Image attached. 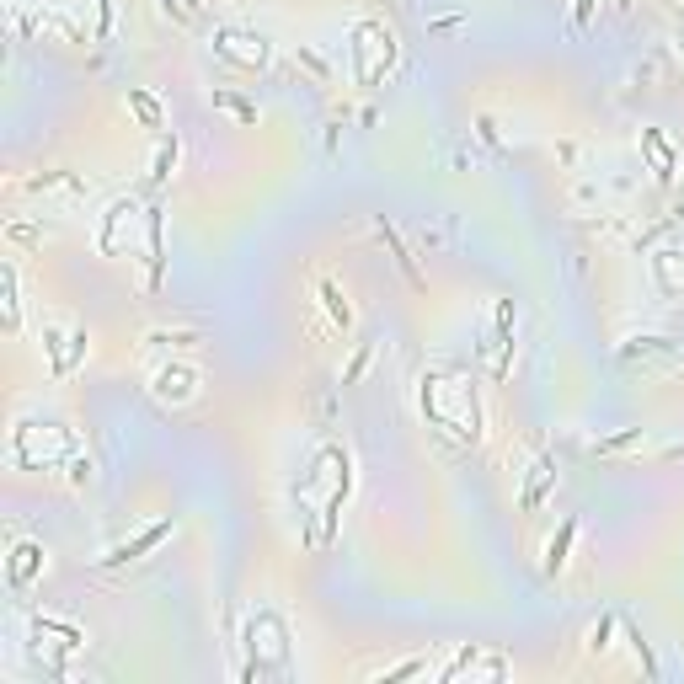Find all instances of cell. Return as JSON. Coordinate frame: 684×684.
I'll list each match as a JSON object with an SVG mask.
<instances>
[{
  "label": "cell",
  "mask_w": 684,
  "mask_h": 684,
  "mask_svg": "<svg viewBox=\"0 0 684 684\" xmlns=\"http://www.w3.org/2000/svg\"><path fill=\"white\" fill-rule=\"evenodd\" d=\"M353 465H348V455H342L337 444H326L321 455H316V465L305 471V481H300V497H305V508L316 513V535H310V546H326L332 540V530H337V508H342V497H348V476Z\"/></svg>",
  "instance_id": "1"
},
{
  "label": "cell",
  "mask_w": 684,
  "mask_h": 684,
  "mask_svg": "<svg viewBox=\"0 0 684 684\" xmlns=\"http://www.w3.org/2000/svg\"><path fill=\"white\" fill-rule=\"evenodd\" d=\"M423 412H428V423L439 428V433H449L455 444H476L481 439L476 391L460 375H428L423 380Z\"/></svg>",
  "instance_id": "2"
},
{
  "label": "cell",
  "mask_w": 684,
  "mask_h": 684,
  "mask_svg": "<svg viewBox=\"0 0 684 684\" xmlns=\"http://www.w3.org/2000/svg\"><path fill=\"white\" fill-rule=\"evenodd\" d=\"M11 455L27 471H54L59 460L75 455V433L59 428V423H22L17 439H11Z\"/></svg>",
  "instance_id": "3"
},
{
  "label": "cell",
  "mask_w": 684,
  "mask_h": 684,
  "mask_svg": "<svg viewBox=\"0 0 684 684\" xmlns=\"http://www.w3.org/2000/svg\"><path fill=\"white\" fill-rule=\"evenodd\" d=\"M391 59H396V33L391 27H380V22L353 27V70H359L364 86H375L380 75L391 70Z\"/></svg>",
  "instance_id": "4"
},
{
  "label": "cell",
  "mask_w": 684,
  "mask_h": 684,
  "mask_svg": "<svg viewBox=\"0 0 684 684\" xmlns=\"http://www.w3.org/2000/svg\"><path fill=\"white\" fill-rule=\"evenodd\" d=\"M246 647H252V658L257 663H284L289 658V631H284V620L268 615V610H257L252 615V626H246Z\"/></svg>",
  "instance_id": "5"
},
{
  "label": "cell",
  "mask_w": 684,
  "mask_h": 684,
  "mask_svg": "<svg viewBox=\"0 0 684 684\" xmlns=\"http://www.w3.org/2000/svg\"><path fill=\"white\" fill-rule=\"evenodd\" d=\"M139 220H150V209H139L134 198H118V204L107 209V220H102V252H107V257H123V252H129Z\"/></svg>",
  "instance_id": "6"
},
{
  "label": "cell",
  "mask_w": 684,
  "mask_h": 684,
  "mask_svg": "<svg viewBox=\"0 0 684 684\" xmlns=\"http://www.w3.org/2000/svg\"><path fill=\"white\" fill-rule=\"evenodd\" d=\"M150 396L161 401V407H188V401L198 396V375L188 364H166V369H155Z\"/></svg>",
  "instance_id": "7"
},
{
  "label": "cell",
  "mask_w": 684,
  "mask_h": 684,
  "mask_svg": "<svg viewBox=\"0 0 684 684\" xmlns=\"http://www.w3.org/2000/svg\"><path fill=\"white\" fill-rule=\"evenodd\" d=\"M214 54L230 59V65H241V70L268 65V43L252 38V33H220V38H214Z\"/></svg>",
  "instance_id": "8"
},
{
  "label": "cell",
  "mask_w": 684,
  "mask_h": 684,
  "mask_svg": "<svg viewBox=\"0 0 684 684\" xmlns=\"http://www.w3.org/2000/svg\"><path fill=\"white\" fill-rule=\"evenodd\" d=\"M492 375H508V348H513V305L508 300H497L492 310Z\"/></svg>",
  "instance_id": "9"
},
{
  "label": "cell",
  "mask_w": 684,
  "mask_h": 684,
  "mask_svg": "<svg viewBox=\"0 0 684 684\" xmlns=\"http://www.w3.org/2000/svg\"><path fill=\"white\" fill-rule=\"evenodd\" d=\"M49 353H54V375H70V369L81 364V353H86V337H81V332H59V326H49Z\"/></svg>",
  "instance_id": "10"
},
{
  "label": "cell",
  "mask_w": 684,
  "mask_h": 684,
  "mask_svg": "<svg viewBox=\"0 0 684 684\" xmlns=\"http://www.w3.org/2000/svg\"><path fill=\"white\" fill-rule=\"evenodd\" d=\"M43 567V546H33V540H22L17 551H11V583L17 588H27L33 583V572Z\"/></svg>",
  "instance_id": "11"
},
{
  "label": "cell",
  "mask_w": 684,
  "mask_h": 684,
  "mask_svg": "<svg viewBox=\"0 0 684 684\" xmlns=\"http://www.w3.org/2000/svg\"><path fill=\"white\" fill-rule=\"evenodd\" d=\"M642 150L652 155V166H658V182H674V166H679V161H674V150L663 145L658 129H642Z\"/></svg>",
  "instance_id": "12"
},
{
  "label": "cell",
  "mask_w": 684,
  "mask_h": 684,
  "mask_svg": "<svg viewBox=\"0 0 684 684\" xmlns=\"http://www.w3.org/2000/svg\"><path fill=\"white\" fill-rule=\"evenodd\" d=\"M658 284L668 294H684V252H658Z\"/></svg>",
  "instance_id": "13"
},
{
  "label": "cell",
  "mask_w": 684,
  "mask_h": 684,
  "mask_svg": "<svg viewBox=\"0 0 684 684\" xmlns=\"http://www.w3.org/2000/svg\"><path fill=\"white\" fill-rule=\"evenodd\" d=\"M161 535H171V519H161V524H150V530L139 535L134 546H118L113 556H107V562H134V556H139V551H150V546H155V540H161Z\"/></svg>",
  "instance_id": "14"
},
{
  "label": "cell",
  "mask_w": 684,
  "mask_h": 684,
  "mask_svg": "<svg viewBox=\"0 0 684 684\" xmlns=\"http://www.w3.org/2000/svg\"><path fill=\"white\" fill-rule=\"evenodd\" d=\"M321 300H326V310H332V321L342 326V332H348V326H353V305L342 300V289L332 284V278H321Z\"/></svg>",
  "instance_id": "15"
},
{
  "label": "cell",
  "mask_w": 684,
  "mask_h": 684,
  "mask_svg": "<svg viewBox=\"0 0 684 684\" xmlns=\"http://www.w3.org/2000/svg\"><path fill=\"white\" fill-rule=\"evenodd\" d=\"M572 535H578V524L567 519V524H562V535H556L551 546H546V572H551V578H556V572L567 567V546H572Z\"/></svg>",
  "instance_id": "16"
},
{
  "label": "cell",
  "mask_w": 684,
  "mask_h": 684,
  "mask_svg": "<svg viewBox=\"0 0 684 684\" xmlns=\"http://www.w3.org/2000/svg\"><path fill=\"white\" fill-rule=\"evenodd\" d=\"M129 107L145 118V129H161V107H155V97H145V91H129Z\"/></svg>",
  "instance_id": "17"
},
{
  "label": "cell",
  "mask_w": 684,
  "mask_h": 684,
  "mask_svg": "<svg viewBox=\"0 0 684 684\" xmlns=\"http://www.w3.org/2000/svg\"><path fill=\"white\" fill-rule=\"evenodd\" d=\"M546 481H551V460H540V465H535V476H530V487H524V508H535V503H540Z\"/></svg>",
  "instance_id": "18"
},
{
  "label": "cell",
  "mask_w": 684,
  "mask_h": 684,
  "mask_svg": "<svg viewBox=\"0 0 684 684\" xmlns=\"http://www.w3.org/2000/svg\"><path fill=\"white\" fill-rule=\"evenodd\" d=\"M171 166H177V139H171V145H161V155H155V171H150V177H155V182H166V177H171Z\"/></svg>",
  "instance_id": "19"
},
{
  "label": "cell",
  "mask_w": 684,
  "mask_h": 684,
  "mask_svg": "<svg viewBox=\"0 0 684 684\" xmlns=\"http://www.w3.org/2000/svg\"><path fill=\"white\" fill-rule=\"evenodd\" d=\"M642 439H647V433H642V428H631V433H620V439H604L599 449H604V455H620V449H636Z\"/></svg>",
  "instance_id": "20"
},
{
  "label": "cell",
  "mask_w": 684,
  "mask_h": 684,
  "mask_svg": "<svg viewBox=\"0 0 684 684\" xmlns=\"http://www.w3.org/2000/svg\"><path fill=\"white\" fill-rule=\"evenodd\" d=\"M70 481H91V460H75L70 465Z\"/></svg>",
  "instance_id": "21"
},
{
  "label": "cell",
  "mask_w": 684,
  "mask_h": 684,
  "mask_svg": "<svg viewBox=\"0 0 684 684\" xmlns=\"http://www.w3.org/2000/svg\"><path fill=\"white\" fill-rule=\"evenodd\" d=\"M588 11H594V0H578V11H572V17H578V27L588 22Z\"/></svg>",
  "instance_id": "22"
}]
</instances>
